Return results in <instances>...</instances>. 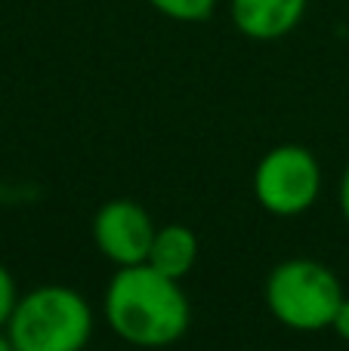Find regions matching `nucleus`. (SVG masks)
<instances>
[{
	"mask_svg": "<svg viewBox=\"0 0 349 351\" xmlns=\"http://www.w3.org/2000/svg\"><path fill=\"white\" fill-rule=\"evenodd\" d=\"M105 321L111 333L130 346L164 348L185 336L192 324V305L179 280L142 262L115 271L105 290Z\"/></svg>",
	"mask_w": 349,
	"mask_h": 351,
	"instance_id": "obj_1",
	"label": "nucleus"
},
{
	"mask_svg": "<svg viewBox=\"0 0 349 351\" xmlns=\"http://www.w3.org/2000/svg\"><path fill=\"white\" fill-rule=\"evenodd\" d=\"M93 311L80 293L47 284L19 296L6 336L16 351H80L90 342Z\"/></svg>",
	"mask_w": 349,
	"mask_h": 351,
	"instance_id": "obj_2",
	"label": "nucleus"
},
{
	"mask_svg": "<svg viewBox=\"0 0 349 351\" xmlns=\"http://www.w3.org/2000/svg\"><path fill=\"white\" fill-rule=\"evenodd\" d=\"M344 299L334 271L315 259H288L266 278V305L272 317L300 333L331 327Z\"/></svg>",
	"mask_w": 349,
	"mask_h": 351,
	"instance_id": "obj_3",
	"label": "nucleus"
},
{
	"mask_svg": "<svg viewBox=\"0 0 349 351\" xmlns=\"http://www.w3.org/2000/svg\"><path fill=\"white\" fill-rule=\"evenodd\" d=\"M322 191V167L303 145H278L260 158L254 170V194L272 216H300Z\"/></svg>",
	"mask_w": 349,
	"mask_h": 351,
	"instance_id": "obj_4",
	"label": "nucleus"
},
{
	"mask_svg": "<svg viewBox=\"0 0 349 351\" xmlns=\"http://www.w3.org/2000/svg\"><path fill=\"white\" fill-rule=\"evenodd\" d=\"M155 231L158 228L146 206L127 197L102 204L93 219V241H96L99 253L109 262H115L117 268L148 262Z\"/></svg>",
	"mask_w": 349,
	"mask_h": 351,
	"instance_id": "obj_5",
	"label": "nucleus"
},
{
	"mask_svg": "<svg viewBox=\"0 0 349 351\" xmlns=\"http://www.w3.org/2000/svg\"><path fill=\"white\" fill-rule=\"evenodd\" d=\"M235 28L251 40H278L300 25L306 0H229Z\"/></svg>",
	"mask_w": 349,
	"mask_h": 351,
	"instance_id": "obj_6",
	"label": "nucleus"
},
{
	"mask_svg": "<svg viewBox=\"0 0 349 351\" xmlns=\"http://www.w3.org/2000/svg\"><path fill=\"white\" fill-rule=\"evenodd\" d=\"M198 262V237L189 225H164L155 231L152 250H148V265L167 278L179 280L195 268Z\"/></svg>",
	"mask_w": 349,
	"mask_h": 351,
	"instance_id": "obj_7",
	"label": "nucleus"
},
{
	"mask_svg": "<svg viewBox=\"0 0 349 351\" xmlns=\"http://www.w3.org/2000/svg\"><path fill=\"white\" fill-rule=\"evenodd\" d=\"M148 6L173 22H204L216 10V0H148Z\"/></svg>",
	"mask_w": 349,
	"mask_h": 351,
	"instance_id": "obj_8",
	"label": "nucleus"
},
{
	"mask_svg": "<svg viewBox=\"0 0 349 351\" xmlns=\"http://www.w3.org/2000/svg\"><path fill=\"white\" fill-rule=\"evenodd\" d=\"M16 302H19L16 280H12V274L6 271L3 265H0V330L6 327V321H10L12 308H16Z\"/></svg>",
	"mask_w": 349,
	"mask_h": 351,
	"instance_id": "obj_9",
	"label": "nucleus"
},
{
	"mask_svg": "<svg viewBox=\"0 0 349 351\" xmlns=\"http://www.w3.org/2000/svg\"><path fill=\"white\" fill-rule=\"evenodd\" d=\"M334 333L340 336V339H346L349 342V299H344L340 302V308H337V315H334Z\"/></svg>",
	"mask_w": 349,
	"mask_h": 351,
	"instance_id": "obj_10",
	"label": "nucleus"
},
{
	"mask_svg": "<svg viewBox=\"0 0 349 351\" xmlns=\"http://www.w3.org/2000/svg\"><path fill=\"white\" fill-rule=\"evenodd\" d=\"M340 210H344V219L349 222V167L344 173V182H340Z\"/></svg>",
	"mask_w": 349,
	"mask_h": 351,
	"instance_id": "obj_11",
	"label": "nucleus"
},
{
	"mask_svg": "<svg viewBox=\"0 0 349 351\" xmlns=\"http://www.w3.org/2000/svg\"><path fill=\"white\" fill-rule=\"evenodd\" d=\"M0 351H16V348H12V342H10V336H6V333H0Z\"/></svg>",
	"mask_w": 349,
	"mask_h": 351,
	"instance_id": "obj_12",
	"label": "nucleus"
}]
</instances>
